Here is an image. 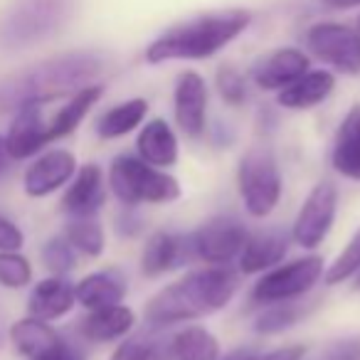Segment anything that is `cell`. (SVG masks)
<instances>
[{
	"label": "cell",
	"mask_w": 360,
	"mask_h": 360,
	"mask_svg": "<svg viewBox=\"0 0 360 360\" xmlns=\"http://www.w3.org/2000/svg\"><path fill=\"white\" fill-rule=\"evenodd\" d=\"M237 291V276L227 266H205L160 289L146 306V319L153 326L195 321L220 311Z\"/></svg>",
	"instance_id": "6da1fadb"
},
{
	"label": "cell",
	"mask_w": 360,
	"mask_h": 360,
	"mask_svg": "<svg viewBox=\"0 0 360 360\" xmlns=\"http://www.w3.org/2000/svg\"><path fill=\"white\" fill-rule=\"evenodd\" d=\"M101 67L99 57L86 52L47 60L0 86V109H18L27 101H50L62 94H75L99 77Z\"/></svg>",
	"instance_id": "7a4b0ae2"
},
{
	"label": "cell",
	"mask_w": 360,
	"mask_h": 360,
	"mask_svg": "<svg viewBox=\"0 0 360 360\" xmlns=\"http://www.w3.org/2000/svg\"><path fill=\"white\" fill-rule=\"evenodd\" d=\"M250 25L247 11H220L207 13L195 20L175 25L165 35H160L146 50V60L150 65L170 60H205L230 45L242 30Z\"/></svg>",
	"instance_id": "3957f363"
},
{
	"label": "cell",
	"mask_w": 360,
	"mask_h": 360,
	"mask_svg": "<svg viewBox=\"0 0 360 360\" xmlns=\"http://www.w3.org/2000/svg\"><path fill=\"white\" fill-rule=\"evenodd\" d=\"M109 186L124 205H141V202L158 205L180 198V183L173 175L134 155L114 158L109 168Z\"/></svg>",
	"instance_id": "277c9868"
},
{
	"label": "cell",
	"mask_w": 360,
	"mask_h": 360,
	"mask_svg": "<svg viewBox=\"0 0 360 360\" xmlns=\"http://www.w3.org/2000/svg\"><path fill=\"white\" fill-rule=\"evenodd\" d=\"M72 0H22L0 25V45L22 50L55 35L67 22Z\"/></svg>",
	"instance_id": "5b68a950"
},
{
	"label": "cell",
	"mask_w": 360,
	"mask_h": 360,
	"mask_svg": "<svg viewBox=\"0 0 360 360\" xmlns=\"http://www.w3.org/2000/svg\"><path fill=\"white\" fill-rule=\"evenodd\" d=\"M240 193L252 217H266L281 198V173L266 146H252L240 163Z\"/></svg>",
	"instance_id": "8992f818"
},
{
	"label": "cell",
	"mask_w": 360,
	"mask_h": 360,
	"mask_svg": "<svg viewBox=\"0 0 360 360\" xmlns=\"http://www.w3.org/2000/svg\"><path fill=\"white\" fill-rule=\"evenodd\" d=\"M323 274V259L321 257H304L279 269H271L255 284L252 299L259 304H279L314 289V284Z\"/></svg>",
	"instance_id": "52a82bcc"
},
{
	"label": "cell",
	"mask_w": 360,
	"mask_h": 360,
	"mask_svg": "<svg viewBox=\"0 0 360 360\" xmlns=\"http://www.w3.org/2000/svg\"><path fill=\"white\" fill-rule=\"evenodd\" d=\"M335 205H338V191L333 183H319L301 205L294 220V240L296 245L314 250L328 237L335 220Z\"/></svg>",
	"instance_id": "ba28073f"
},
{
	"label": "cell",
	"mask_w": 360,
	"mask_h": 360,
	"mask_svg": "<svg viewBox=\"0 0 360 360\" xmlns=\"http://www.w3.org/2000/svg\"><path fill=\"white\" fill-rule=\"evenodd\" d=\"M309 50L335 70L358 75L360 72V32L335 22H319L306 32Z\"/></svg>",
	"instance_id": "9c48e42d"
},
{
	"label": "cell",
	"mask_w": 360,
	"mask_h": 360,
	"mask_svg": "<svg viewBox=\"0 0 360 360\" xmlns=\"http://www.w3.org/2000/svg\"><path fill=\"white\" fill-rule=\"evenodd\" d=\"M247 230L232 217H217V220L202 225L195 235H191L193 257L207 262V264L222 266L240 257L247 242Z\"/></svg>",
	"instance_id": "30bf717a"
},
{
	"label": "cell",
	"mask_w": 360,
	"mask_h": 360,
	"mask_svg": "<svg viewBox=\"0 0 360 360\" xmlns=\"http://www.w3.org/2000/svg\"><path fill=\"white\" fill-rule=\"evenodd\" d=\"M18 114L11 124V131L6 136V150L11 158L25 160L32 158L37 150H42L47 139V119H45V101H27L18 106Z\"/></svg>",
	"instance_id": "8fae6325"
},
{
	"label": "cell",
	"mask_w": 360,
	"mask_h": 360,
	"mask_svg": "<svg viewBox=\"0 0 360 360\" xmlns=\"http://www.w3.org/2000/svg\"><path fill=\"white\" fill-rule=\"evenodd\" d=\"M77 173L75 153L65 148H55L42 153L22 175V188L30 198H47L62 186H67Z\"/></svg>",
	"instance_id": "7c38bea8"
},
{
	"label": "cell",
	"mask_w": 360,
	"mask_h": 360,
	"mask_svg": "<svg viewBox=\"0 0 360 360\" xmlns=\"http://www.w3.org/2000/svg\"><path fill=\"white\" fill-rule=\"evenodd\" d=\"M205 111H207V89L205 82L195 72H186L178 77L175 84V121L180 131L191 139L205 131Z\"/></svg>",
	"instance_id": "4fadbf2b"
},
{
	"label": "cell",
	"mask_w": 360,
	"mask_h": 360,
	"mask_svg": "<svg viewBox=\"0 0 360 360\" xmlns=\"http://www.w3.org/2000/svg\"><path fill=\"white\" fill-rule=\"evenodd\" d=\"M106 200L104 173L99 165L86 163L72 178V186L67 188L62 198V207L72 217H91Z\"/></svg>",
	"instance_id": "5bb4252c"
},
{
	"label": "cell",
	"mask_w": 360,
	"mask_h": 360,
	"mask_svg": "<svg viewBox=\"0 0 360 360\" xmlns=\"http://www.w3.org/2000/svg\"><path fill=\"white\" fill-rule=\"evenodd\" d=\"M306 72H309V57L291 47L271 52L252 67V77L262 89H284Z\"/></svg>",
	"instance_id": "9a60e30c"
},
{
	"label": "cell",
	"mask_w": 360,
	"mask_h": 360,
	"mask_svg": "<svg viewBox=\"0 0 360 360\" xmlns=\"http://www.w3.org/2000/svg\"><path fill=\"white\" fill-rule=\"evenodd\" d=\"M75 304V286L62 276H50V279H42L40 284H35V289L30 291L27 311L35 319L55 321L70 314Z\"/></svg>",
	"instance_id": "2e32d148"
},
{
	"label": "cell",
	"mask_w": 360,
	"mask_h": 360,
	"mask_svg": "<svg viewBox=\"0 0 360 360\" xmlns=\"http://www.w3.org/2000/svg\"><path fill=\"white\" fill-rule=\"evenodd\" d=\"M220 345L210 330L200 326H191L186 330H178L165 345H160L158 360H217Z\"/></svg>",
	"instance_id": "e0dca14e"
},
{
	"label": "cell",
	"mask_w": 360,
	"mask_h": 360,
	"mask_svg": "<svg viewBox=\"0 0 360 360\" xmlns=\"http://www.w3.org/2000/svg\"><path fill=\"white\" fill-rule=\"evenodd\" d=\"M136 148H139L141 160L155 165V168H168L178 160V139H175L168 121L163 119L148 121L141 129L139 139H136Z\"/></svg>",
	"instance_id": "ac0fdd59"
},
{
	"label": "cell",
	"mask_w": 360,
	"mask_h": 360,
	"mask_svg": "<svg viewBox=\"0 0 360 360\" xmlns=\"http://www.w3.org/2000/svg\"><path fill=\"white\" fill-rule=\"evenodd\" d=\"M183 257H193L191 237H175L168 232H155L148 242H146L143 257H141V266H143V274L158 276L163 271L178 266V262H183Z\"/></svg>",
	"instance_id": "d6986e66"
},
{
	"label": "cell",
	"mask_w": 360,
	"mask_h": 360,
	"mask_svg": "<svg viewBox=\"0 0 360 360\" xmlns=\"http://www.w3.org/2000/svg\"><path fill=\"white\" fill-rule=\"evenodd\" d=\"M333 168L350 180H360V104L345 114L333 143Z\"/></svg>",
	"instance_id": "ffe728a7"
},
{
	"label": "cell",
	"mask_w": 360,
	"mask_h": 360,
	"mask_svg": "<svg viewBox=\"0 0 360 360\" xmlns=\"http://www.w3.org/2000/svg\"><path fill=\"white\" fill-rule=\"evenodd\" d=\"M136 323V316L129 306H104V309H94L84 321H82V333L84 338L94 340V343H109V340L124 338Z\"/></svg>",
	"instance_id": "44dd1931"
},
{
	"label": "cell",
	"mask_w": 360,
	"mask_h": 360,
	"mask_svg": "<svg viewBox=\"0 0 360 360\" xmlns=\"http://www.w3.org/2000/svg\"><path fill=\"white\" fill-rule=\"evenodd\" d=\"M126 296V281L116 271H94L75 286V299L84 309H104L121 304Z\"/></svg>",
	"instance_id": "7402d4cb"
},
{
	"label": "cell",
	"mask_w": 360,
	"mask_h": 360,
	"mask_svg": "<svg viewBox=\"0 0 360 360\" xmlns=\"http://www.w3.org/2000/svg\"><path fill=\"white\" fill-rule=\"evenodd\" d=\"M286 255V237L279 232H259L255 237H247L245 247L240 252V269L245 274L271 269L279 264Z\"/></svg>",
	"instance_id": "603a6c76"
},
{
	"label": "cell",
	"mask_w": 360,
	"mask_h": 360,
	"mask_svg": "<svg viewBox=\"0 0 360 360\" xmlns=\"http://www.w3.org/2000/svg\"><path fill=\"white\" fill-rule=\"evenodd\" d=\"M335 79L330 72H306L296 82L279 91V104L286 109H311V106L321 104L326 96L333 91Z\"/></svg>",
	"instance_id": "cb8c5ba5"
},
{
	"label": "cell",
	"mask_w": 360,
	"mask_h": 360,
	"mask_svg": "<svg viewBox=\"0 0 360 360\" xmlns=\"http://www.w3.org/2000/svg\"><path fill=\"white\" fill-rule=\"evenodd\" d=\"M101 91L104 89H101L99 84H89V86L75 91V94L70 96V101H67V104L62 106V109L57 111L50 121H47V139H50V143L57 139L70 136L72 131L82 124V119L89 114L91 106L101 99Z\"/></svg>",
	"instance_id": "d4e9b609"
},
{
	"label": "cell",
	"mask_w": 360,
	"mask_h": 360,
	"mask_svg": "<svg viewBox=\"0 0 360 360\" xmlns=\"http://www.w3.org/2000/svg\"><path fill=\"white\" fill-rule=\"evenodd\" d=\"M11 340L15 345V350L25 358H35L42 350H47L52 343L60 340L57 330L50 326V321L35 319V316H27L22 321H15L11 326Z\"/></svg>",
	"instance_id": "484cf974"
},
{
	"label": "cell",
	"mask_w": 360,
	"mask_h": 360,
	"mask_svg": "<svg viewBox=\"0 0 360 360\" xmlns=\"http://www.w3.org/2000/svg\"><path fill=\"white\" fill-rule=\"evenodd\" d=\"M146 111H148L146 99L124 101V104L109 109L96 121V134H99L101 139H119V136H126L146 119Z\"/></svg>",
	"instance_id": "4316f807"
},
{
	"label": "cell",
	"mask_w": 360,
	"mask_h": 360,
	"mask_svg": "<svg viewBox=\"0 0 360 360\" xmlns=\"http://www.w3.org/2000/svg\"><path fill=\"white\" fill-rule=\"evenodd\" d=\"M65 237L77 252L86 257H99L104 252V230L94 217H75L67 225Z\"/></svg>",
	"instance_id": "83f0119b"
},
{
	"label": "cell",
	"mask_w": 360,
	"mask_h": 360,
	"mask_svg": "<svg viewBox=\"0 0 360 360\" xmlns=\"http://www.w3.org/2000/svg\"><path fill=\"white\" fill-rule=\"evenodd\" d=\"M32 279V266L20 252H0V286L22 289Z\"/></svg>",
	"instance_id": "f1b7e54d"
},
{
	"label": "cell",
	"mask_w": 360,
	"mask_h": 360,
	"mask_svg": "<svg viewBox=\"0 0 360 360\" xmlns=\"http://www.w3.org/2000/svg\"><path fill=\"white\" fill-rule=\"evenodd\" d=\"M355 271H360V230L350 237L345 250L340 252L333 264L328 266V271H326V284L328 286L340 284V281L350 279Z\"/></svg>",
	"instance_id": "f546056e"
},
{
	"label": "cell",
	"mask_w": 360,
	"mask_h": 360,
	"mask_svg": "<svg viewBox=\"0 0 360 360\" xmlns=\"http://www.w3.org/2000/svg\"><path fill=\"white\" fill-rule=\"evenodd\" d=\"M42 262H45V266L52 274L62 276L70 269H75L77 250L67 242V237H55V240L47 242L45 250H42Z\"/></svg>",
	"instance_id": "4dcf8cb0"
},
{
	"label": "cell",
	"mask_w": 360,
	"mask_h": 360,
	"mask_svg": "<svg viewBox=\"0 0 360 360\" xmlns=\"http://www.w3.org/2000/svg\"><path fill=\"white\" fill-rule=\"evenodd\" d=\"M304 314L301 306L296 304H274L271 309H266L264 314L257 319V330L259 333H279V330L289 328L299 321V316Z\"/></svg>",
	"instance_id": "1f68e13d"
},
{
	"label": "cell",
	"mask_w": 360,
	"mask_h": 360,
	"mask_svg": "<svg viewBox=\"0 0 360 360\" xmlns=\"http://www.w3.org/2000/svg\"><path fill=\"white\" fill-rule=\"evenodd\" d=\"M299 360H360V338H343L323 345L316 353L301 355Z\"/></svg>",
	"instance_id": "d6a6232c"
},
{
	"label": "cell",
	"mask_w": 360,
	"mask_h": 360,
	"mask_svg": "<svg viewBox=\"0 0 360 360\" xmlns=\"http://www.w3.org/2000/svg\"><path fill=\"white\" fill-rule=\"evenodd\" d=\"M217 89H220L222 99L232 106H240L247 94L245 79H242V75L235 67H222V70L217 72Z\"/></svg>",
	"instance_id": "836d02e7"
},
{
	"label": "cell",
	"mask_w": 360,
	"mask_h": 360,
	"mask_svg": "<svg viewBox=\"0 0 360 360\" xmlns=\"http://www.w3.org/2000/svg\"><path fill=\"white\" fill-rule=\"evenodd\" d=\"M158 355H160L158 343L143 338H129L114 350L111 360H158Z\"/></svg>",
	"instance_id": "e575fe53"
},
{
	"label": "cell",
	"mask_w": 360,
	"mask_h": 360,
	"mask_svg": "<svg viewBox=\"0 0 360 360\" xmlns=\"http://www.w3.org/2000/svg\"><path fill=\"white\" fill-rule=\"evenodd\" d=\"M25 245V235L13 220L0 215V252H18Z\"/></svg>",
	"instance_id": "d590c367"
},
{
	"label": "cell",
	"mask_w": 360,
	"mask_h": 360,
	"mask_svg": "<svg viewBox=\"0 0 360 360\" xmlns=\"http://www.w3.org/2000/svg\"><path fill=\"white\" fill-rule=\"evenodd\" d=\"M30 360H84L82 358V353L75 348V345L65 343V340H57V343H52L47 350H42L40 355H35V358Z\"/></svg>",
	"instance_id": "8d00e7d4"
},
{
	"label": "cell",
	"mask_w": 360,
	"mask_h": 360,
	"mask_svg": "<svg viewBox=\"0 0 360 360\" xmlns=\"http://www.w3.org/2000/svg\"><path fill=\"white\" fill-rule=\"evenodd\" d=\"M304 353H306V350L296 345V348H279V350H271V353L262 355V358H257V360H299Z\"/></svg>",
	"instance_id": "74e56055"
},
{
	"label": "cell",
	"mask_w": 360,
	"mask_h": 360,
	"mask_svg": "<svg viewBox=\"0 0 360 360\" xmlns=\"http://www.w3.org/2000/svg\"><path fill=\"white\" fill-rule=\"evenodd\" d=\"M328 6H333V8H355V6H360V0H326Z\"/></svg>",
	"instance_id": "f35d334b"
},
{
	"label": "cell",
	"mask_w": 360,
	"mask_h": 360,
	"mask_svg": "<svg viewBox=\"0 0 360 360\" xmlns=\"http://www.w3.org/2000/svg\"><path fill=\"white\" fill-rule=\"evenodd\" d=\"M8 158H11V155H8V150H6V139L0 136V173H3V168H6Z\"/></svg>",
	"instance_id": "ab89813d"
},
{
	"label": "cell",
	"mask_w": 360,
	"mask_h": 360,
	"mask_svg": "<svg viewBox=\"0 0 360 360\" xmlns=\"http://www.w3.org/2000/svg\"><path fill=\"white\" fill-rule=\"evenodd\" d=\"M227 360H257L252 353H235V355H230Z\"/></svg>",
	"instance_id": "60d3db41"
},
{
	"label": "cell",
	"mask_w": 360,
	"mask_h": 360,
	"mask_svg": "<svg viewBox=\"0 0 360 360\" xmlns=\"http://www.w3.org/2000/svg\"><path fill=\"white\" fill-rule=\"evenodd\" d=\"M358 289H360V276H358Z\"/></svg>",
	"instance_id": "b9f144b4"
}]
</instances>
